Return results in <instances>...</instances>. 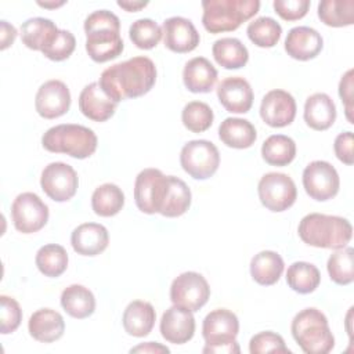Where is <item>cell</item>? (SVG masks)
<instances>
[{"instance_id": "cell-1", "label": "cell", "mask_w": 354, "mask_h": 354, "mask_svg": "<svg viewBox=\"0 0 354 354\" xmlns=\"http://www.w3.org/2000/svg\"><path fill=\"white\" fill-rule=\"evenodd\" d=\"M156 82V66L148 57L138 55L108 66L100 76L105 94L119 104L147 94Z\"/></svg>"}, {"instance_id": "cell-2", "label": "cell", "mask_w": 354, "mask_h": 354, "mask_svg": "<svg viewBox=\"0 0 354 354\" xmlns=\"http://www.w3.org/2000/svg\"><path fill=\"white\" fill-rule=\"evenodd\" d=\"M86 51L94 62H106L119 57L124 48L120 21L108 10L93 11L84 19Z\"/></svg>"}, {"instance_id": "cell-3", "label": "cell", "mask_w": 354, "mask_h": 354, "mask_svg": "<svg viewBox=\"0 0 354 354\" xmlns=\"http://www.w3.org/2000/svg\"><path fill=\"white\" fill-rule=\"evenodd\" d=\"M300 239L314 248L343 249L351 241V223L340 216L322 213L306 214L297 227Z\"/></svg>"}, {"instance_id": "cell-4", "label": "cell", "mask_w": 354, "mask_h": 354, "mask_svg": "<svg viewBox=\"0 0 354 354\" xmlns=\"http://www.w3.org/2000/svg\"><path fill=\"white\" fill-rule=\"evenodd\" d=\"M290 332L306 354H328L335 347L325 314L314 307L299 311L292 319Z\"/></svg>"}, {"instance_id": "cell-5", "label": "cell", "mask_w": 354, "mask_h": 354, "mask_svg": "<svg viewBox=\"0 0 354 354\" xmlns=\"http://www.w3.org/2000/svg\"><path fill=\"white\" fill-rule=\"evenodd\" d=\"M203 28L216 35L232 32L253 18L260 10L259 0H205L202 1Z\"/></svg>"}, {"instance_id": "cell-6", "label": "cell", "mask_w": 354, "mask_h": 354, "mask_svg": "<svg viewBox=\"0 0 354 354\" xmlns=\"http://www.w3.org/2000/svg\"><path fill=\"white\" fill-rule=\"evenodd\" d=\"M41 145L48 152L66 153L76 159L91 156L98 145L95 133L82 124L64 123L50 127L41 137Z\"/></svg>"}, {"instance_id": "cell-7", "label": "cell", "mask_w": 354, "mask_h": 354, "mask_svg": "<svg viewBox=\"0 0 354 354\" xmlns=\"http://www.w3.org/2000/svg\"><path fill=\"white\" fill-rule=\"evenodd\" d=\"M239 332L238 317L227 308L210 311L202 324V336L206 342L203 354H238L241 351L236 336Z\"/></svg>"}, {"instance_id": "cell-8", "label": "cell", "mask_w": 354, "mask_h": 354, "mask_svg": "<svg viewBox=\"0 0 354 354\" xmlns=\"http://www.w3.org/2000/svg\"><path fill=\"white\" fill-rule=\"evenodd\" d=\"M170 188V177L159 169L148 167L141 170L134 181V201L145 214L160 213Z\"/></svg>"}, {"instance_id": "cell-9", "label": "cell", "mask_w": 354, "mask_h": 354, "mask_svg": "<svg viewBox=\"0 0 354 354\" xmlns=\"http://www.w3.org/2000/svg\"><path fill=\"white\" fill-rule=\"evenodd\" d=\"M180 163L185 173L195 180L212 177L220 166V152L207 140H191L180 152Z\"/></svg>"}, {"instance_id": "cell-10", "label": "cell", "mask_w": 354, "mask_h": 354, "mask_svg": "<svg viewBox=\"0 0 354 354\" xmlns=\"http://www.w3.org/2000/svg\"><path fill=\"white\" fill-rule=\"evenodd\" d=\"M259 199L261 205L275 213L288 210L297 198L295 181L285 173H266L257 185Z\"/></svg>"}, {"instance_id": "cell-11", "label": "cell", "mask_w": 354, "mask_h": 354, "mask_svg": "<svg viewBox=\"0 0 354 354\" xmlns=\"http://www.w3.org/2000/svg\"><path fill=\"white\" fill-rule=\"evenodd\" d=\"M210 297V286L205 277L195 271H187L176 277L170 286V300L173 304L184 307L192 313L199 311Z\"/></svg>"}, {"instance_id": "cell-12", "label": "cell", "mask_w": 354, "mask_h": 354, "mask_svg": "<svg viewBox=\"0 0 354 354\" xmlns=\"http://www.w3.org/2000/svg\"><path fill=\"white\" fill-rule=\"evenodd\" d=\"M11 217L17 231L33 234L47 224L48 206L35 192H22L11 205Z\"/></svg>"}, {"instance_id": "cell-13", "label": "cell", "mask_w": 354, "mask_h": 354, "mask_svg": "<svg viewBox=\"0 0 354 354\" xmlns=\"http://www.w3.org/2000/svg\"><path fill=\"white\" fill-rule=\"evenodd\" d=\"M303 187L311 199L325 202L337 195L340 178L329 162L313 160L303 170Z\"/></svg>"}, {"instance_id": "cell-14", "label": "cell", "mask_w": 354, "mask_h": 354, "mask_svg": "<svg viewBox=\"0 0 354 354\" xmlns=\"http://www.w3.org/2000/svg\"><path fill=\"white\" fill-rule=\"evenodd\" d=\"M40 185L50 199L66 202L72 199L77 191V173L68 163L51 162L41 171Z\"/></svg>"}, {"instance_id": "cell-15", "label": "cell", "mask_w": 354, "mask_h": 354, "mask_svg": "<svg viewBox=\"0 0 354 354\" xmlns=\"http://www.w3.org/2000/svg\"><path fill=\"white\" fill-rule=\"evenodd\" d=\"M35 108L44 119H55L65 115L71 108V91L57 79L44 82L35 97Z\"/></svg>"}, {"instance_id": "cell-16", "label": "cell", "mask_w": 354, "mask_h": 354, "mask_svg": "<svg viewBox=\"0 0 354 354\" xmlns=\"http://www.w3.org/2000/svg\"><path fill=\"white\" fill-rule=\"evenodd\" d=\"M296 101L285 90L275 88L268 91L260 104V116L271 127H285L295 120Z\"/></svg>"}, {"instance_id": "cell-17", "label": "cell", "mask_w": 354, "mask_h": 354, "mask_svg": "<svg viewBox=\"0 0 354 354\" xmlns=\"http://www.w3.org/2000/svg\"><path fill=\"white\" fill-rule=\"evenodd\" d=\"M160 335L173 344H184L194 337L195 318L192 311L173 304L169 307L160 319Z\"/></svg>"}, {"instance_id": "cell-18", "label": "cell", "mask_w": 354, "mask_h": 354, "mask_svg": "<svg viewBox=\"0 0 354 354\" xmlns=\"http://www.w3.org/2000/svg\"><path fill=\"white\" fill-rule=\"evenodd\" d=\"M163 43L173 53H189L199 44V33L194 24L184 17H170L163 21Z\"/></svg>"}, {"instance_id": "cell-19", "label": "cell", "mask_w": 354, "mask_h": 354, "mask_svg": "<svg viewBox=\"0 0 354 354\" xmlns=\"http://www.w3.org/2000/svg\"><path fill=\"white\" fill-rule=\"evenodd\" d=\"M217 97L225 111L246 113L253 105V90L249 82L241 76H231L217 86Z\"/></svg>"}, {"instance_id": "cell-20", "label": "cell", "mask_w": 354, "mask_h": 354, "mask_svg": "<svg viewBox=\"0 0 354 354\" xmlns=\"http://www.w3.org/2000/svg\"><path fill=\"white\" fill-rule=\"evenodd\" d=\"M324 47L321 33L310 26L292 28L285 39V51L293 59L308 61L315 58Z\"/></svg>"}, {"instance_id": "cell-21", "label": "cell", "mask_w": 354, "mask_h": 354, "mask_svg": "<svg viewBox=\"0 0 354 354\" xmlns=\"http://www.w3.org/2000/svg\"><path fill=\"white\" fill-rule=\"evenodd\" d=\"M118 104L112 101L101 88L98 82L87 84L79 95L80 112L94 122H105L111 119L116 111Z\"/></svg>"}, {"instance_id": "cell-22", "label": "cell", "mask_w": 354, "mask_h": 354, "mask_svg": "<svg viewBox=\"0 0 354 354\" xmlns=\"http://www.w3.org/2000/svg\"><path fill=\"white\" fill-rule=\"evenodd\" d=\"M108 230L98 223H83L77 225L71 235L73 250L82 256H97L108 248Z\"/></svg>"}, {"instance_id": "cell-23", "label": "cell", "mask_w": 354, "mask_h": 354, "mask_svg": "<svg viewBox=\"0 0 354 354\" xmlns=\"http://www.w3.org/2000/svg\"><path fill=\"white\" fill-rule=\"evenodd\" d=\"M29 335L41 343H53L65 332L64 317L53 308L36 310L28 321Z\"/></svg>"}, {"instance_id": "cell-24", "label": "cell", "mask_w": 354, "mask_h": 354, "mask_svg": "<svg viewBox=\"0 0 354 354\" xmlns=\"http://www.w3.org/2000/svg\"><path fill=\"white\" fill-rule=\"evenodd\" d=\"M156 321V313L151 303L144 300H133L123 311L122 324L127 335L144 337L151 333Z\"/></svg>"}, {"instance_id": "cell-25", "label": "cell", "mask_w": 354, "mask_h": 354, "mask_svg": "<svg viewBox=\"0 0 354 354\" xmlns=\"http://www.w3.org/2000/svg\"><path fill=\"white\" fill-rule=\"evenodd\" d=\"M183 82L191 93H209L217 82V69L205 57L191 58L183 69Z\"/></svg>"}, {"instance_id": "cell-26", "label": "cell", "mask_w": 354, "mask_h": 354, "mask_svg": "<svg viewBox=\"0 0 354 354\" xmlns=\"http://www.w3.org/2000/svg\"><path fill=\"white\" fill-rule=\"evenodd\" d=\"M304 120L317 131L328 130L336 120V105L325 93H315L306 100Z\"/></svg>"}, {"instance_id": "cell-27", "label": "cell", "mask_w": 354, "mask_h": 354, "mask_svg": "<svg viewBox=\"0 0 354 354\" xmlns=\"http://www.w3.org/2000/svg\"><path fill=\"white\" fill-rule=\"evenodd\" d=\"M59 29L57 25L43 17H35L26 19L21 25V39L22 43L35 51L46 50L57 37Z\"/></svg>"}, {"instance_id": "cell-28", "label": "cell", "mask_w": 354, "mask_h": 354, "mask_svg": "<svg viewBox=\"0 0 354 354\" xmlns=\"http://www.w3.org/2000/svg\"><path fill=\"white\" fill-rule=\"evenodd\" d=\"M218 137L230 148L245 149L254 144L257 131L248 119L227 118L218 126Z\"/></svg>"}, {"instance_id": "cell-29", "label": "cell", "mask_w": 354, "mask_h": 354, "mask_svg": "<svg viewBox=\"0 0 354 354\" xmlns=\"http://www.w3.org/2000/svg\"><path fill=\"white\" fill-rule=\"evenodd\" d=\"M61 306L68 315L76 319L90 317L95 310V297L93 292L79 283L66 286L61 293Z\"/></svg>"}, {"instance_id": "cell-30", "label": "cell", "mask_w": 354, "mask_h": 354, "mask_svg": "<svg viewBox=\"0 0 354 354\" xmlns=\"http://www.w3.org/2000/svg\"><path fill=\"white\" fill-rule=\"evenodd\" d=\"M283 267L281 254L274 250H261L250 260V275L259 285L270 286L279 281Z\"/></svg>"}, {"instance_id": "cell-31", "label": "cell", "mask_w": 354, "mask_h": 354, "mask_svg": "<svg viewBox=\"0 0 354 354\" xmlns=\"http://www.w3.org/2000/svg\"><path fill=\"white\" fill-rule=\"evenodd\" d=\"M212 54L216 62L224 69H239L246 65L249 51L236 37H221L213 43Z\"/></svg>"}, {"instance_id": "cell-32", "label": "cell", "mask_w": 354, "mask_h": 354, "mask_svg": "<svg viewBox=\"0 0 354 354\" xmlns=\"http://www.w3.org/2000/svg\"><path fill=\"white\" fill-rule=\"evenodd\" d=\"M261 156L271 166H288L296 156V142L285 134H272L263 142Z\"/></svg>"}, {"instance_id": "cell-33", "label": "cell", "mask_w": 354, "mask_h": 354, "mask_svg": "<svg viewBox=\"0 0 354 354\" xmlns=\"http://www.w3.org/2000/svg\"><path fill=\"white\" fill-rule=\"evenodd\" d=\"M124 205L123 191L112 183L97 187L91 195V207L97 216L112 217L118 214Z\"/></svg>"}, {"instance_id": "cell-34", "label": "cell", "mask_w": 354, "mask_h": 354, "mask_svg": "<svg viewBox=\"0 0 354 354\" xmlns=\"http://www.w3.org/2000/svg\"><path fill=\"white\" fill-rule=\"evenodd\" d=\"M286 282L292 290L300 295H307L318 288L321 274L319 270L311 263L295 261L288 267Z\"/></svg>"}, {"instance_id": "cell-35", "label": "cell", "mask_w": 354, "mask_h": 354, "mask_svg": "<svg viewBox=\"0 0 354 354\" xmlns=\"http://www.w3.org/2000/svg\"><path fill=\"white\" fill-rule=\"evenodd\" d=\"M35 263L44 277L57 278L62 275L68 267V253L61 245L47 243L37 250Z\"/></svg>"}, {"instance_id": "cell-36", "label": "cell", "mask_w": 354, "mask_h": 354, "mask_svg": "<svg viewBox=\"0 0 354 354\" xmlns=\"http://www.w3.org/2000/svg\"><path fill=\"white\" fill-rule=\"evenodd\" d=\"M318 18L332 28L350 26L354 24V0H324L318 4Z\"/></svg>"}, {"instance_id": "cell-37", "label": "cell", "mask_w": 354, "mask_h": 354, "mask_svg": "<svg viewBox=\"0 0 354 354\" xmlns=\"http://www.w3.org/2000/svg\"><path fill=\"white\" fill-rule=\"evenodd\" d=\"M169 177H170L169 194L166 196V201L159 214L165 217H178V216H183L189 209L192 195H191V189L181 178L174 176H169Z\"/></svg>"}, {"instance_id": "cell-38", "label": "cell", "mask_w": 354, "mask_h": 354, "mask_svg": "<svg viewBox=\"0 0 354 354\" xmlns=\"http://www.w3.org/2000/svg\"><path fill=\"white\" fill-rule=\"evenodd\" d=\"M246 33L249 40L257 47L270 48L279 41L282 28L274 18L260 17L248 25Z\"/></svg>"}, {"instance_id": "cell-39", "label": "cell", "mask_w": 354, "mask_h": 354, "mask_svg": "<svg viewBox=\"0 0 354 354\" xmlns=\"http://www.w3.org/2000/svg\"><path fill=\"white\" fill-rule=\"evenodd\" d=\"M326 270L330 279L337 285H348L354 281V249L346 246L329 256Z\"/></svg>"}, {"instance_id": "cell-40", "label": "cell", "mask_w": 354, "mask_h": 354, "mask_svg": "<svg viewBox=\"0 0 354 354\" xmlns=\"http://www.w3.org/2000/svg\"><path fill=\"white\" fill-rule=\"evenodd\" d=\"M163 36L162 28L149 18L134 21L129 29V37L133 44L141 50H151L158 46Z\"/></svg>"}, {"instance_id": "cell-41", "label": "cell", "mask_w": 354, "mask_h": 354, "mask_svg": "<svg viewBox=\"0 0 354 354\" xmlns=\"http://www.w3.org/2000/svg\"><path fill=\"white\" fill-rule=\"evenodd\" d=\"M213 111L212 108L202 101L188 102L181 112V120L185 129L192 133L206 131L213 124Z\"/></svg>"}, {"instance_id": "cell-42", "label": "cell", "mask_w": 354, "mask_h": 354, "mask_svg": "<svg viewBox=\"0 0 354 354\" xmlns=\"http://www.w3.org/2000/svg\"><path fill=\"white\" fill-rule=\"evenodd\" d=\"M250 354H266V353H277V354H289L290 350L286 347L285 340L281 335L272 330H264L256 333L249 342Z\"/></svg>"}, {"instance_id": "cell-43", "label": "cell", "mask_w": 354, "mask_h": 354, "mask_svg": "<svg viewBox=\"0 0 354 354\" xmlns=\"http://www.w3.org/2000/svg\"><path fill=\"white\" fill-rule=\"evenodd\" d=\"M0 303H1L0 332L3 335H8L18 329L22 321V310L19 303L7 295L0 296Z\"/></svg>"}, {"instance_id": "cell-44", "label": "cell", "mask_w": 354, "mask_h": 354, "mask_svg": "<svg viewBox=\"0 0 354 354\" xmlns=\"http://www.w3.org/2000/svg\"><path fill=\"white\" fill-rule=\"evenodd\" d=\"M75 47H76L75 36L69 30L59 29L54 41L41 53L44 57H47L51 61H64L71 57V54L75 51Z\"/></svg>"}, {"instance_id": "cell-45", "label": "cell", "mask_w": 354, "mask_h": 354, "mask_svg": "<svg viewBox=\"0 0 354 354\" xmlns=\"http://www.w3.org/2000/svg\"><path fill=\"white\" fill-rule=\"evenodd\" d=\"M308 0H275L272 3L275 12L285 21L301 19L310 8Z\"/></svg>"}, {"instance_id": "cell-46", "label": "cell", "mask_w": 354, "mask_h": 354, "mask_svg": "<svg viewBox=\"0 0 354 354\" xmlns=\"http://www.w3.org/2000/svg\"><path fill=\"white\" fill-rule=\"evenodd\" d=\"M353 147H354V136H353L351 131L340 133V134L335 138V144H333L335 155H336L337 159H339L340 162H343L344 165L351 166L353 162H354Z\"/></svg>"}, {"instance_id": "cell-47", "label": "cell", "mask_w": 354, "mask_h": 354, "mask_svg": "<svg viewBox=\"0 0 354 354\" xmlns=\"http://www.w3.org/2000/svg\"><path fill=\"white\" fill-rule=\"evenodd\" d=\"M339 95L346 106V118L350 123H354L353 113V69H348L340 79Z\"/></svg>"}, {"instance_id": "cell-48", "label": "cell", "mask_w": 354, "mask_h": 354, "mask_svg": "<svg viewBox=\"0 0 354 354\" xmlns=\"http://www.w3.org/2000/svg\"><path fill=\"white\" fill-rule=\"evenodd\" d=\"M0 26H1V29H0V37H1V46H0V48L1 50H6L7 47H10L12 43H14V40H15V37H17V29H15V26L14 25H11V24H8L7 21H0Z\"/></svg>"}, {"instance_id": "cell-49", "label": "cell", "mask_w": 354, "mask_h": 354, "mask_svg": "<svg viewBox=\"0 0 354 354\" xmlns=\"http://www.w3.org/2000/svg\"><path fill=\"white\" fill-rule=\"evenodd\" d=\"M130 353H151V354H159V353H170V350L156 342H147L142 344H138L130 350Z\"/></svg>"}, {"instance_id": "cell-50", "label": "cell", "mask_w": 354, "mask_h": 354, "mask_svg": "<svg viewBox=\"0 0 354 354\" xmlns=\"http://www.w3.org/2000/svg\"><path fill=\"white\" fill-rule=\"evenodd\" d=\"M118 6L126 11L136 12L148 6V1H118Z\"/></svg>"}, {"instance_id": "cell-51", "label": "cell", "mask_w": 354, "mask_h": 354, "mask_svg": "<svg viewBox=\"0 0 354 354\" xmlns=\"http://www.w3.org/2000/svg\"><path fill=\"white\" fill-rule=\"evenodd\" d=\"M37 4L40 7H44V8H57V7H61L65 4V1H58V3H47V1H37Z\"/></svg>"}]
</instances>
